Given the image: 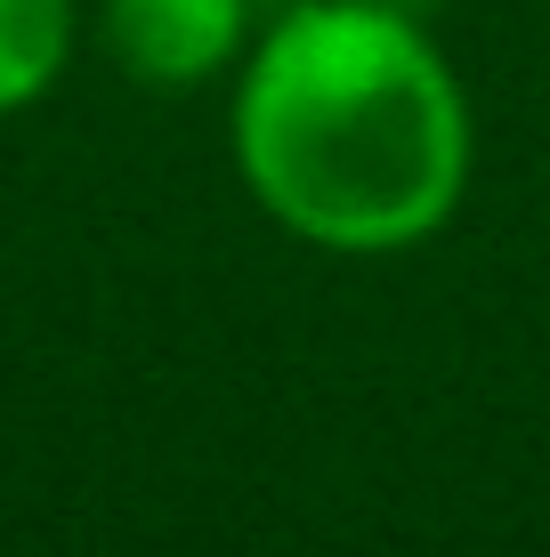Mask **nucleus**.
Returning <instances> with one entry per match:
<instances>
[{
  "label": "nucleus",
  "instance_id": "20e7f679",
  "mask_svg": "<svg viewBox=\"0 0 550 557\" xmlns=\"http://www.w3.org/2000/svg\"><path fill=\"white\" fill-rule=\"evenodd\" d=\"M381 9H396V16H421V25H429V9H438V0H381Z\"/></svg>",
  "mask_w": 550,
  "mask_h": 557
},
{
  "label": "nucleus",
  "instance_id": "f257e3e1",
  "mask_svg": "<svg viewBox=\"0 0 550 557\" xmlns=\"http://www.w3.org/2000/svg\"><path fill=\"white\" fill-rule=\"evenodd\" d=\"M235 170L316 251H405L469 186V98L421 16L283 0L235 82Z\"/></svg>",
  "mask_w": 550,
  "mask_h": 557
},
{
  "label": "nucleus",
  "instance_id": "7ed1b4c3",
  "mask_svg": "<svg viewBox=\"0 0 550 557\" xmlns=\"http://www.w3.org/2000/svg\"><path fill=\"white\" fill-rule=\"evenodd\" d=\"M65 57H73V0H0V113L41 106Z\"/></svg>",
  "mask_w": 550,
  "mask_h": 557
},
{
  "label": "nucleus",
  "instance_id": "f03ea898",
  "mask_svg": "<svg viewBox=\"0 0 550 557\" xmlns=\"http://www.w3.org/2000/svg\"><path fill=\"white\" fill-rule=\"evenodd\" d=\"M98 33L146 89H203L252 41V0H106Z\"/></svg>",
  "mask_w": 550,
  "mask_h": 557
}]
</instances>
